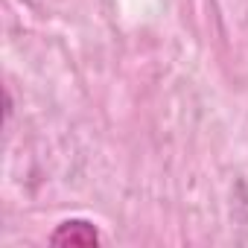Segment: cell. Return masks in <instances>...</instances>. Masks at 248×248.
<instances>
[{
    "label": "cell",
    "mask_w": 248,
    "mask_h": 248,
    "mask_svg": "<svg viewBox=\"0 0 248 248\" xmlns=\"http://www.w3.org/2000/svg\"><path fill=\"white\" fill-rule=\"evenodd\" d=\"M53 242L56 245H64V242H70V245H96L99 236H96V231L88 222H64L53 233Z\"/></svg>",
    "instance_id": "6da1fadb"
}]
</instances>
